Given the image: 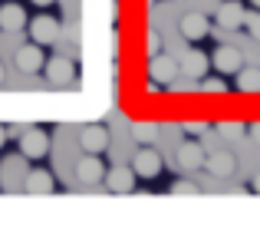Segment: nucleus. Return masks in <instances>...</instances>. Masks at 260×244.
I'll return each instance as SVG.
<instances>
[{
  "instance_id": "15",
  "label": "nucleus",
  "mask_w": 260,
  "mask_h": 244,
  "mask_svg": "<svg viewBox=\"0 0 260 244\" xmlns=\"http://www.w3.org/2000/svg\"><path fill=\"white\" fill-rule=\"evenodd\" d=\"M26 26V10L20 4H4L0 7V30L4 33H20Z\"/></svg>"
},
{
  "instance_id": "21",
  "label": "nucleus",
  "mask_w": 260,
  "mask_h": 244,
  "mask_svg": "<svg viewBox=\"0 0 260 244\" xmlns=\"http://www.w3.org/2000/svg\"><path fill=\"white\" fill-rule=\"evenodd\" d=\"M198 83H201V93H208V96H224V93H228V83H224V79H198Z\"/></svg>"
},
{
  "instance_id": "20",
  "label": "nucleus",
  "mask_w": 260,
  "mask_h": 244,
  "mask_svg": "<svg viewBox=\"0 0 260 244\" xmlns=\"http://www.w3.org/2000/svg\"><path fill=\"white\" fill-rule=\"evenodd\" d=\"M217 132H221L224 139H244V135H247V126L237 122V119H224V122H217Z\"/></svg>"
},
{
  "instance_id": "9",
  "label": "nucleus",
  "mask_w": 260,
  "mask_h": 244,
  "mask_svg": "<svg viewBox=\"0 0 260 244\" xmlns=\"http://www.w3.org/2000/svg\"><path fill=\"white\" fill-rule=\"evenodd\" d=\"M135 178H139V175H135V168L132 165H115V168H106V188L112 195H128L135 188Z\"/></svg>"
},
{
  "instance_id": "10",
  "label": "nucleus",
  "mask_w": 260,
  "mask_h": 244,
  "mask_svg": "<svg viewBox=\"0 0 260 244\" xmlns=\"http://www.w3.org/2000/svg\"><path fill=\"white\" fill-rule=\"evenodd\" d=\"M244 20H247V10H244L241 0H224L217 7V26L221 30H241Z\"/></svg>"
},
{
  "instance_id": "30",
  "label": "nucleus",
  "mask_w": 260,
  "mask_h": 244,
  "mask_svg": "<svg viewBox=\"0 0 260 244\" xmlns=\"http://www.w3.org/2000/svg\"><path fill=\"white\" fill-rule=\"evenodd\" d=\"M0 86H4V63H0Z\"/></svg>"
},
{
  "instance_id": "29",
  "label": "nucleus",
  "mask_w": 260,
  "mask_h": 244,
  "mask_svg": "<svg viewBox=\"0 0 260 244\" xmlns=\"http://www.w3.org/2000/svg\"><path fill=\"white\" fill-rule=\"evenodd\" d=\"M30 4H37V7H50L53 0H30Z\"/></svg>"
},
{
  "instance_id": "31",
  "label": "nucleus",
  "mask_w": 260,
  "mask_h": 244,
  "mask_svg": "<svg viewBox=\"0 0 260 244\" xmlns=\"http://www.w3.org/2000/svg\"><path fill=\"white\" fill-rule=\"evenodd\" d=\"M250 7H257V10H260V0H250Z\"/></svg>"
},
{
  "instance_id": "25",
  "label": "nucleus",
  "mask_w": 260,
  "mask_h": 244,
  "mask_svg": "<svg viewBox=\"0 0 260 244\" xmlns=\"http://www.w3.org/2000/svg\"><path fill=\"white\" fill-rule=\"evenodd\" d=\"M184 135H204L208 132V122H198V119H191V122H184Z\"/></svg>"
},
{
  "instance_id": "7",
  "label": "nucleus",
  "mask_w": 260,
  "mask_h": 244,
  "mask_svg": "<svg viewBox=\"0 0 260 244\" xmlns=\"http://www.w3.org/2000/svg\"><path fill=\"white\" fill-rule=\"evenodd\" d=\"M132 168H135V175L139 178H158L161 175V155L155 152L152 145H142L139 152H135V159H132Z\"/></svg>"
},
{
  "instance_id": "6",
  "label": "nucleus",
  "mask_w": 260,
  "mask_h": 244,
  "mask_svg": "<svg viewBox=\"0 0 260 244\" xmlns=\"http://www.w3.org/2000/svg\"><path fill=\"white\" fill-rule=\"evenodd\" d=\"M56 37H59V20H56V17H50V13H40V17L30 20V40H33V43L50 46V43H56Z\"/></svg>"
},
{
  "instance_id": "12",
  "label": "nucleus",
  "mask_w": 260,
  "mask_h": 244,
  "mask_svg": "<svg viewBox=\"0 0 260 244\" xmlns=\"http://www.w3.org/2000/svg\"><path fill=\"white\" fill-rule=\"evenodd\" d=\"M204 159H208V152H204L201 142H184V145H178V155H175L181 172H198L204 165Z\"/></svg>"
},
{
  "instance_id": "22",
  "label": "nucleus",
  "mask_w": 260,
  "mask_h": 244,
  "mask_svg": "<svg viewBox=\"0 0 260 244\" xmlns=\"http://www.w3.org/2000/svg\"><path fill=\"white\" fill-rule=\"evenodd\" d=\"M145 53H148V56L161 53V33H158V30H148V33H145Z\"/></svg>"
},
{
  "instance_id": "19",
  "label": "nucleus",
  "mask_w": 260,
  "mask_h": 244,
  "mask_svg": "<svg viewBox=\"0 0 260 244\" xmlns=\"http://www.w3.org/2000/svg\"><path fill=\"white\" fill-rule=\"evenodd\" d=\"M132 135H135V142H139V145H152L155 135H158V126H155V122H135V126H132Z\"/></svg>"
},
{
  "instance_id": "2",
  "label": "nucleus",
  "mask_w": 260,
  "mask_h": 244,
  "mask_svg": "<svg viewBox=\"0 0 260 244\" xmlns=\"http://www.w3.org/2000/svg\"><path fill=\"white\" fill-rule=\"evenodd\" d=\"M43 73H46V83H50V86H73V83H76V63H73L70 56L46 59Z\"/></svg>"
},
{
  "instance_id": "17",
  "label": "nucleus",
  "mask_w": 260,
  "mask_h": 244,
  "mask_svg": "<svg viewBox=\"0 0 260 244\" xmlns=\"http://www.w3.org/2000/svg\"><path fill=\"white\" fill-rule=\"evenodd\" d=\"M23 188L30 195H50L53 188H56V181H53V175L46 172V168H33V172H26Z\"/></svg>"
},
{
  "instance_id": "3",
  "label": "nucleus",
  "mask_w": 260,
  "mask_h": 244,
  "mask_svg": "<svg viewBox=\"0 0 260 244\" xmlns=\"http://www.w3.org/2000/svg\"><path fill=\"white\" fill-rule=\"evenodd\" d=\"M178 73H181V63H175L172 56H165V53H155V56H148V79L158 86H168L178 79Z\"/></svg>"
},
{
  "instance_id": "13",
  "label": "nucleus",
  "mask_w": 260,
  "mask_h": 244,
  "mask_svg": "<svg viewBox=\"0 0 260 244\" xmlns=\"http://www.w3.org/2000/svg\"><path fill=\"white\" fill-rule=\"evenodd\" d=\"M76 175H79V181L83 185H99L102 178H106V165H102V159L99 155H83V159L76 162Z\"/></svg>"
},
{
  "instance_id": "24",
  "label": "nucleus",
  "mask_w": 260,
  "mask_h": 244,
  "mask_svg": "<svg viewBox=\"0 0 260 244\" xmlns=\"http://www.w3.org/2000/svg\"><path fill=\"white\" fill-rule=\"evenodd\" d=\"M244 26H247V33H250L254 40H260V13H247Z\"/></svg>"
},
{
  "instance_id": "5",
  "label": "nucleus",
  "mask_w": 260,
  "mask_h": 244,
  "mask_svg": "<svg viewBox=\"0 0 260 244\" xmlns=\"http://www.w3.org/2000/svg\"><path fill=\"white\" fill-rule=\"evenodd\" d=\"M211 66H214L221 76H237L244 66V53L237 46H217L214 56H211Z\"/></svg>"
},
{
  "instance_id": "27",
  "label": "nucleus",
  "mask_w": 260,
  "mask_h": 244,
  "mask_svg": "<svg viewBox=\"0 0 260 244\" xmlns=\"http://www.w3.org/2000/svg\"><path fill=\"white\" fill-rule=\"evenodd\" d=\"M250 188H254V192H257V195H260V172H257V175H254V181H250Z\"/></svg>"
},
{
  "instance_id": "1",
  "label": "nucleus",
  "mask_w": 260,
  "mask_h": 244,
  "mask_svg": "<svg viewBox=\"0 0 260 244\" xmlns=\"http://www.w3.org/2000/svg\"><path fill=\"white\" fill-rule=\"evenodd\" d=\"M20 155L30 162H40L50 155V135H46V129H23V135H20Z\"/></svg>"
},
{
  "instance_id": "23",
  "label": "nucleus",
  "mask_w": 260,
  "mask_h": 244,
  "mask_svg": "<svg viewBox=\"0 0 260 244\" xmlns=\"http://www.w3.org/2000/svg\"><path fill=\"white\" fill-rule=\"evenodd\" d=\"M172 195H198V185L191 178H178L172 181Z\"/></svg>"
},
{
  "instance_id": "28",
  "label": "nucleus",
  "mask_w": 260,
  "mask_h": 244,
  "mask_svg": "<svg viewBox=\"0 0 260 244\" xmlns=\"http://www.w3.org/2000/svg\"><path fill=\"white\" fill-rule=\"evenodd\" d=\"M4 145H7V129L0 126V148H4Z\"/></svg>"
},
{
  "instance_id": "18",
  "label": "nucleus",
  "mask_w": 260,
  "mask_h": 244,
  "mask_svg": "<svg viewBox=\"0 0 260 244\" xmlns=\"http://www.w3.org/2000/svg\"><path fill=\"white\" fill-rule=\"evenodd\" d=\"M237 93H247V96L260 93V70L257 66H241V73H237Z\"/></svg>"
},
{
  "instance_id": "14",
  "label": "nucleus",
  "mask_w": 260,
  "mask_h": 244,
  "mask_svg": "<svg viewBox=\"0 0 260 244\" xmlns=\"http://www.w3.org/2000/svg\"><path fill=\"white\" fill-rule=\"evenodd\" d=\"M178 30H181L184 40H191V43H198V40H204L211 33V23L204 13H184L181 23H178Z\"/></svg>"
},
{
  "instance_id": "11",
  "label": "nucleus",
  "mask_w": 260,
  "mask_h": 244,
  "mask_svg": "<svg viewBox=\"0 0 260 244\" xmlns=\"http://www.w3.org/2000/svg\"><path fill=\"white\" fill-rule=\"evenodd\" d=\"M211 70V56L204 50H198V46H191V50H184L181 56V73H188V79H204Z\"/></svg>"
},
{
  "instance_id": "26",
  "label": "nucleus",
  "mask_w": 260,
  "mask_h": 244,
  "mask_svg": "<svg viewBox=\"0 0 260 244\" xmlns=\"http://www.w3.org/2000/svg\"><path fill=\"white\" fill-rule=\"evenodd\" d=\"M247 135H254V142H260V119L254 122V126H247Z\"/></svg>"
},
{
  "instance_id": "16",
  "label": "nucleus",
  "mask_w": 260,
  "mask_h": 244,
  "mask_svg": "<svg viewBox=\"0 0 260 244\" xmlns=\"http://www.w3.org/2000/svg\"><path fill=\"white\" fill-rule=\"evenodd\" d=\"M204 168H208L211 175H217V178H231L234 168H237V162H234L231 152H211L208 159H204Z\"/></svg>"
},
{
  "instance_id": "4",
  "label": "nucleus",
  "mask_w": 260,
  "mask_h": 244,
  "mask_svg": "<svg viewBox=\"0 0 260 244\" xmlns=\"http://www.w3.org/2000/svg\"><path fill=\"white\" fill-rule=\"evenodd\" d=\"M79 145L89 155H102L109 148V129L102 122H89V126L79 129Z\"/></svg>"
},
{
  "instance_id": "8",
  "label": "nucleus",
  "mask_w": 260,
  "mask_h": 244,
  "mask_svg": "<svg viewBox=\"0 0 260 244\" xmlns=\"http://www.w3.org/2000/svg\"><path fill=\"white\" fill-rule=\"evenodd\" d=\"M13 63H17V70L20 73H43V63H46V53H43V46L40 43H23L17 50V56H13Z\"/></svg>"
}]
</instances>
